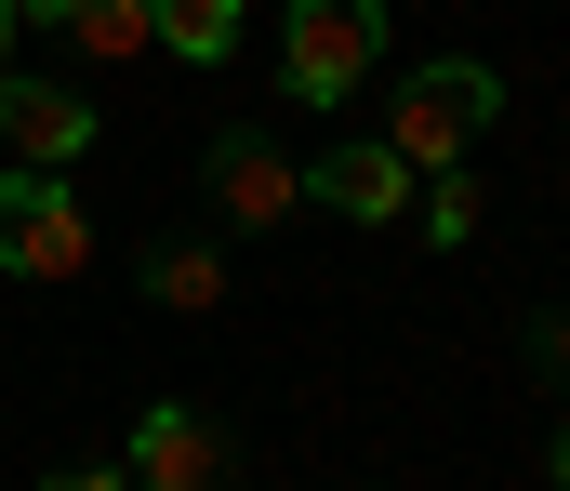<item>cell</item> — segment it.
I'll use <instances>...</instances> for the list:
<instances>
[{"instance_id": "cell-1", "label": "cell", "mask_w": 570, "mask_h": 491, "mask_svg": "<svg viewBox=\"0 0 570 491\" xmlns=\"http://www.w3.org/2000/svg\"><path fill=\"white\" fill-rule=\"evenodd\" d=\"M491 120H504V80H491L478 53H438V67H399V94H385V134H372V147H399L412 173H451Z\"/></svg>"}, {"instance_id": "cell-2", "label": "cell", "mask_w": 570, "mask_h": 491, "mask_svg": "<svg viewBox=\"0 0 570 491\" xmlns=\"http://www.w3.org/2000/svg\"><path fill=\"white\" fill-rule=\"evenodd\" d=\"M385 67V0H292L279 13V94L292 107H345Z\"/></svg>"}, {"instance_id": "cell-3", "label": "cell", "mask_w": 570, "mask_h": 491, "mask_svg": "<svg viewBox=\"0 0 570 491\" xmlns=\"http://www.w3.org/2000/svg\"><path fill=\"white\" fill-rule=\"evenodd\" d=\"M199 199H213V226H226V239H266V226L305 213V160H292L266 120H226V134L199 147Z\"/></svg>"}, {"instance_id": "cell-4", "label": "cell", "mask_w": 570, "mask_h": 491, "mask_svg": "<svg viewBox=\"0 0 570 491\" xmlns=\"http://www.w3.org/2000/svg\"><path fill=\"white\" fill-rule=\"evenodd\" d=\"M94 266V213L67 199V173L0 160V279H80Z\"/></svg>"}, {"instance_id": "cell-5", "label": "cell", "mask_w": 570, "mask_h": 491, "mask_svg": "<svg viewBox=\"0 0 570 491\" xmlns=\"http://www.w3.org/2000/svg\"><path fill=\"white\" fill-rule=\"evenodd\" d=\"M80 147H94V107H80L67 80L0 67V160H13V173H67Z\"/></svg>"}, {"instance_id": "cell-6", "label": "cell", "mask_w": 570, "mask_h": 491, "mask_svg": "<svg viewBox=\"0 0 570 491\" xmlns=\"http://www.w3.org/2000/svg\"><path fill=\"white\" fill-rule=\"evenodd\" d=\"M120 465H134V491H226V425H213L199 399H159Z\"/></svg>"}, {"instance_id": "cell-7", "label": "cell", "mask_w": 570, "mask_h": 491, "mask_svg": "<svg viewBox=\"0 0 570 491\" xmlns=\"http://www.w3.org/2000/svg\"><path fill=\"white\" fill-rule=\"evenodd\" d=\"M305 199H318V213H345V226H399V213H412V160H399V147H372V134H358V147H318Z\"/></svg>"}, {"instance_id": "cell-8", "label": "cell", "mask_w": 570, "mask_h": 491, "mask_svg": "<svg viewBox=\"0 0 570 491\" xmlns=\"http://www.w3.org/2000/svg\"><path fill=\"white\" fill-rule=\"evenodd\" d=\"M146 306H173V320H213L226 306V239H146Z\"/></svg>"}, {"instance_id": "cell-9", "label": "cell", "mask_w": 570, "mask_h": 491, "mask_svg": "<svg viewBox=\"0 0 570 491\" xmlns=\"http://www.w3.org/2000/svg\"><path fill=\"white\" fill-rule=\"evenodd\" d=\"M146 40L173 67H226L239 53V0H146Z\"/></svg>"}, {"instance_id": "cell-10", "label": "cell", "mask_w": 570, "mask_h": 491, "mask_svg": "<svg viewBox=\"0 0 570 491\" xmlns=\"http://www.w3.org/2000/svg\"><path fill=\"white\" fill-rule=\"evenodd\" d=\"M67 40H80V67H134V53H159V40H146V0H80Z\"/></svg>"}, {"instance_id": "cell-11", "label": "cell", "mask_w": 570, "mask_h": 491, "mask_svg": "<svg viewBox=\"0 0 570 491\" xmlns=\"http://www.w3.org/2000/svg\"><path fill=\"white\" fill-rule=\"evenodd\" d=\"M412 213H425V239H438V253H464V239H478V213H491V199H478V173L451 160V173H412Z\"/></svg>"}, {"instance_id": "cell-12", "label": "cell", "mask_w": 570, "mask_h": 491, "mask_svg": "<svg viewBox=\"0 0 570 491\" xmlns=\"http://www.w3.org/2000/svg\"><path fill=\"white\" fill-rule=\"evenodd\" d=\"M518 359H531V385H570V306H531L518 320Z\"/></svg>"}, {"instance_id": "cell-13", "label": "cell", "mask_w": 570, "mask_h": 491, "mask_svg": "<svg viewBox=\"0 0 570 491\" xmlns=\"http://www.w3.org/2000/svg\"><path fill=\"white\" fill-rule=\"evenodd\" d=\"M40 491H134V465H53Z\"/></svg>"}, {"instance_id": "cell-14", "label": "cell", "mask_w": 570, "mask_h": 491, "mask_svg": "<svg viewBox=\"0 0 570 491\" xmlns=\"http://www.w3.org/2000/svg\"><path fill=\"white\" fill-rule=\"evenodd\" d=\"M544 479L570 491V412H558V425H544Z\"/></svg>"}, {"instance_id": "cell-15", "label": "cell", "mask_w": 570, "mask_h": 491, "mask_svg": "<svg viewBox=\"0 0 570 491\" xmlns=\"http://www.w3.org/2000/svg\"><path fill=\"white\" fill-rule=\"evenodd\" d=\"M67 13H80V0H13V27H67Z\"/></svg>"}, {"instance_id": "cell-16", "label": "cell", "mask_w": 570, "mask_h": 491, "mask_svg": "<svg viewBox=\"0 0 570 491\" xmlns=\"http://www.w3.org/2000/svg\"><path fill=\"white\" fill-rule=\"evenodd\" d=\"M0 67H13V0H0Z\"/></svg>"}, {"instance_id": "cell-17", "label": "cell", "mask_w": 570, "mask_h": 491, "mask_svg": "<svg viewBox=\"0 0 570 491\" xmlns=\"http://www.w3.org/2000/svg\"><path fill=\"white\" fill-rule=\"evenodd\" d=\"M358 491H385V479H358Z\"/></svg>"}]
</instances>
